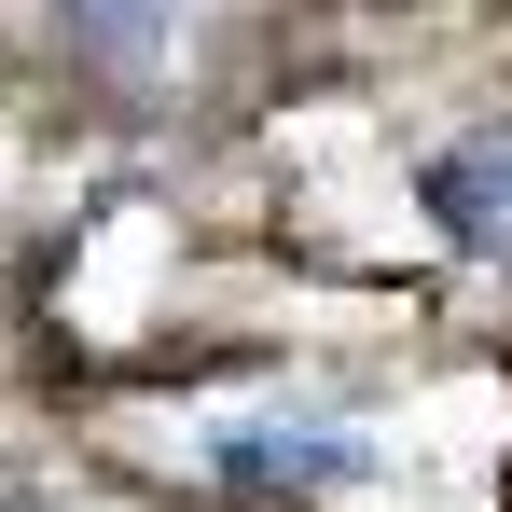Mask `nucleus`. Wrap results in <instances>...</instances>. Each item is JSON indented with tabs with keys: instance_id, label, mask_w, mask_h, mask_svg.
Listing matches in <instances>:
<instances>
[{
	"instance_id": "f257e3e1",
	"label": "nucleus",
	"mask_w": 512,
	"mask_h": 512,
	"mask_svg": "<svg viewBox=\"0 0 512 512\" xmlns=\"http://www.w3.org/2000/svg\"><path fill=\"white\" fill-rule=\"evenodd\" d=\"M208 471H222V485H291V499H305V485H360L374 443H360L346 416H236L222 443H208Z\"/></svg>"
},
{
	"instance_id": "7ed1b4c3",
	"label": "nucleus",
	"mask_w": 512,
	"mask_h": 512,
	"mask_svg": "<svg viewBox=\"0 0 512 512\" xmlns=\"http://www.w3.org/2000/svg\"><path fill=\"white\" fill-rule=\"evenodd\" d=\"M56 28L97 42V56H153V42L180 28V0H56Z\"/></svg>"
},
{
	"instance_id": "f03ea898",
	"label": "nucleus",
	"mask_w": 512,
	"mask_h": 512,
	"mask_svg": "<svg viewBox=\"0 0 512 512\" xmlns=\"http://www.w3.org/2000/svg\"><path fill=\"white\" fill-rule=\"evenodd\" d=\"M429 222H443L457 250L512 263V125H471V139L429 167Z\"/></svg>"
}]
</instances>
